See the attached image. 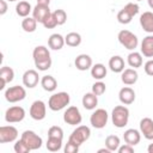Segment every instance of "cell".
<instances>
[{
  "mask_svg": "<svg viewBox=\"0 0 153 153\" xmlns=\"http://www.w3.org/2000/svg\"><path fill=\"white\" fill-rule=\"evenodd\" d=\"M32 57H33V62L35 66L38 71L41 72H45L51 67V57H50V53L48 50L47 47L44 45H37L33 51H32Z\"/></svg>",
  "mask_w": 153,
  "mask_h": 153,
  "instance_id": "6da1fadb",
  "label": "cell"
},
{
  "mask_svg": "<svg viewBox=\"0 0 153 153\" xmlns=\"http://www.w3.org/2000/svg\"><path fill=\"white\" fill-rule=\"evenodd\" d=\"M111 121L116 128H124L129 121V109L123 105H116L111 111Z\"/></svg>",
  "mask_w": 153,
  "mask_h": 153,
  "instance_id": "7a4b0ae2",
  "label": "cell"
},
{
  "mask_svg": "<svg viewBox=\"0 0 153 153\" xmlns=\"http://www.w3.org/2000/svg\"><path fill=\"white\" fill-rule=\"evenodd\" d=\"M71 102V97L67 92H57L50 96L49 100H48V108L53 111H60L62 109H65Z\"/></svg>",
  "mask_w": 153,
  "mask_h": 153,
  "instance_id": "3957f363",
  "label": "cell"
},
{
  "mask_svg": "<svg viewBox=\"0 0 153 153\" xmlns=\"http://www.w3.org/2000/svg\"><path fill=\"white\" fill-rule=\"evenodd\" d=\"M90 136H91V129L87 126H78L69 135L68 141L80 147L85 141L90 139Z\"/></svg>",
  "mask_w": 153,
  "mask_h": 153,
  "instance_id": "277c9868",
  "label": "cell"
},
{
  "mask_svg": "<svg viewBox=\"0 0 153 153\" xmlns=\"http://www.w3.org/2000/svg\"><path fill=\"white\" fill-rule=\"evenodd\" d=\"M117 39L118 42L128 50H135V48L139 44V39L136 37V35H134L131 31L129 30H121L117 35Z\"/></svg>",
  "mask_w": 153,
  "mask_h": 153,
  "instance_id": "5b68a950",
  "label": "cell"
},
{
  "mask_svg": "<svg viewBox=\"0 0 153 153\" xmlns=\"http://www.w3.org/2000/svg\"><path fill=\"white\" fill-rule=\"evenodd\" d=\"M4 96H5V99L8 103H18V102L25 99L26 90L24 88V86H19V85L11 86V87L6 88Z\"/></svg>",
  "mask_w": 153,
  "mask_h": 153,
  "instance_id": "8992f818",
  "label": "cell"
},
{
  "mask_svg": "<svg viewBox=\"0 0 153 153\" xmlns=\"http://www.w3.org/2000/svg\"><path fill=\"white\" fill-rule=\"evenodd\" d=\"M109 121V114L105 109H96L90 116V123L96 129H103Z\"/></svg>",
  "mask_w": 153,
  "mask_h": 153,
  "instance_id": "52a82bcc",
  "label": "cell"
},
{
  "mask_svg": "<svg viewBox=\"0 0 153 153\" xmlns=\"http://www.w3.org/2000/svg\"><path fill=\"white\" fill-rule=\"evenodd\" d=\"M20 139L29 146V148L31 151L39 149L42 147V143H43L42 137L38 134H36L33 130H25V131H23Z\"/></svg>",
  "mask_w": 153,
  "mask_h": 153,
  "instance_id": "ba28073f",
  "label": "cell"
},
{
  "mask_svg": "<svg viewBox=\"0 0 153 153\" xmlns=\"http://www.w3.org/2000/svg\"><path fill=\"white\" fill-rule=\"evenodd\" d=\"M25 118V110L23 106L13 105L10 106L5 112V121L7 123H18Z\"/></svg>",
  "mask_w": 153,
  "mask_h": 153,
  "instance_id": "9c48e42d",
  "label": "cell"
},
{
  "mask_svg": "<svg viewBox=\"0 0 153 153\" xmlns=\"http://www.w3.org/2000/svg\"><path fill=\"white\" fill-rule=\"evenodd\" d=\"M63 121L69 126H79L82 121L80 110L74 105L68 106L63 112Z\"/></svg>",
  "mask_w": 153,
  "mask_h": 153,
  "instance_id": "30bf717a",
  "label": "cell"
},
{
  "mask_svg": "<svg viewBox=\"0 0 153 153\" xmlns=\"http://www.w3.org/2000/svg\"><path fill=\"white\" fill-rule=\"evenodd\" d=\"M30 117L35 121H42L47 115V105L43 100H35L30 106Z\"/></svg>",
  "mask_w": 153,
  "mask_h": 153,
  "instance_id": "8fae6325",
  "label": "cell"
},
{
  "mask_svg": "<svg viewBox=\"0 0 153 153\" xmlns=\"http://www.w3.org/2000/svg\"><path fill=\"white\" fill-rule=\"evenodd\" d=\"M18 130L13 126H1L0 127V143H8L17 141Z\"/></svg>",
  "mask_w": 153,
  "mask_h": 153,
  "instance_id": "7c38bea8",
  "label": "cell"
},
{
  "mask_svg": "<svg viewBox=\"0 0 153 153\" xmlns=\"http://www.w3.org/2000/svg\"><path fill=\"white\" fill-rule=\"evenodd\" d=\"M38 82H41L38 72L35 69H27L24 72L23 74V85L27 88H33L38 85Z\"/></svg>",
  "mask_w": 153,
  "mask_h": 153,
  "instance_id": "4fadbf2b",
  "label": "cell"
},
{
  "mask_svg": "<svg viewBox=\"0 0 153 153\" xmlns=\"http://www.w3.org/2000/svg\"><path fill=\"white\" fill-rule=\"evenodd\" d=\"M118 99H120V102L122 104L130 105L135 100V91L129 86H124L118 92Z\"/></svg>",
  "mask_w": 153,
  "mask_h": 153,
  "instance_id": "5bb4252c",
  "label": "cell"
},
{
  "mask_svg": "<svg viewBox=\"0 0 153 153\" xmlns=\"http://www.w3.org/2000/svg\"><path fill=\"white\" fill-rule=\"evenodd\" d=\"M140 133L147 140H153V120L149 117H143L140 121Z\"/></svg>",
  "mask_w": 153,
  "mask_h": 153,
  "instance_id": "9a60e30c",
  "label": "cell"
},
{
  "mask_svg": "<svg viewBox=\"0 0 153 153\" xmlns=\"http://www.w3.org/2000/svg\"><path fill=\"white\" fill-rule=\"evenodd\" d=\"M74 65L76 67V69L79 71H87V69H91V67L93 66L92 65V57L87 54H80L75 57L74 60Z\"/></svg>",
  "mask_w": 153,
  "mask_h": 153,
  "instance_id": "2e32d148",
  "label": "cell"
},
{
  "mask_svg": "<svg viewBox=\"0 0 153 153\" xmlns=\"http://www.w3.org/2000/svg\"><path fill=\"white\" fill-rule=\"evenodd\" d=\"M50 13H51V11H50L49 6H45V5H38L37 4L32 10V17L37 20V23H41V24L44 22V19Z\"/></svg>",
  "mask_w": 153,
  "mask_h": 153,
  "instance_id": "e0dca14e",
  "label": "cell"
},
{
  "mask_svg": "<svg viewBox=\"0 0 153 153\" xmlns=\"http://www.w3.org/2000/svg\"><path fill=\"white\" fill-rule=\"evenodd\" d=\"M137 79H139V74H137L135 68H126L121 73V80L127 86L134 85L137 81Z\"/></svg>",
  "mask_w": 153,
  "mask_h": 153,
  "instance_id": "ac0fdd59",
  "label": "cell"
},
{
  "mask_svg": "<svg viewBox=\"0 0 153 153\" xmlns=\"http://www.w3.org/2000/svg\"><path fill=\"white\" fill-rule=\"evenodd\" d=\"M123 139H124V142L126 143H128L130 146H136L141 141V133L137 129L130 128V129H127L124 131Z\"/></svg>",
  "mask_w": 153,
  "mask_h": 153,
  "instance_id": "d6986e66",
  "label": "cell"
},
{
  "mask_svg": "<svg viewBox=\"0 0 153 153\" xmlns=\"http://www.w3.org/2000/svg\"><path fill=\"white\" fill-rule=\"evenodd\" d=\"M140 25L147 33H153V12H143L140 16Z\"/></svg>",
  "mask_w": 153,
  "mask_h": 153,
  "instance_id": "ffe728a7",
  "label": "cell"
},
{
  "mask_svg": "<svg viewBox=\"0 0 153 153\" xmlns=\"http://www.w3.org/2000/svg\"><path fill=\"white\" fill-rule=\"evenodd\" d=\"M140 50H141V54L145 57H149V59L153 57V35L152 33L147 35L142 39Z\"/></svg>",
  "mask_w": 153,
  "mask_h": 153,
  "instance_id": "44dd1931",
  "label": "cell"
},
{
  "mask_svg": "<svg viewBox=\"0 0 153 153\" xmlns=\"http://www.w3.org/2000/svg\"><path fill=\"white\" fill-rule=\"evenodd\" d=\"M81 103H82V106L86 110H94L96 106L98 105V96H96L92 91L87 92L82 96Z\"/></svg>",
  "mask_w": 153,
  "mask_h": 153,
  "instance_id": "7402d4cb",
  "label": "cell"
},
{
  "mask_svg": "<svg viewBox=\"0 0 153 153\" xmlns=\"http://www.w3.org/2000/svg\"><path fill=\"white\" fill-rule=\"evenodd\" d=\"M0 79H1L0 88L2 90L6 86V84L11 82L14 79V71H13V68H11L8 66H2L0 68Z\"/></svg>",
  "mask_w": 153,
  "mask_h": 153,
  "instance_id": "603a6c76",
  "label": "cell"
},
{
  "mask_svg": "<svg viewBox=\"0 0 153 153\" xmlns=\"http://www.w3.org/2000/svg\"><path fill=\"white\" fill-rule=\"evenodd\" d=\"M65 44H66L65 37L62 35H60V33H53L48 38V45L53 50H60V49L63 48Z\"/></svg>",
  "mask_w": 153,
  "mask_h": 153,
  "instance_id": "cb8c5ba5",
  "label": "cell"
},
{
  "mask_svg": "<svg viewBox=\"0 0 153 153\" xmlns=\"http://www.w3.org/2000/svg\"><path fill=\"white\" fill-rule=\"evenodd\" d=\"M109 68L114 73H122L124 71V60L118 55H115V56L110 57Z\"/></svg>",
  "mask_w": 153,
  "mask_h": 153,
  "instance_id": "d4e9b609",
  "label": "cell"
},
{
  "mask_svg": "<svg viewBox=\"0 0 153 153\" xmlns=\"http://www.w3.org/2000/svg\"><path fill=\"white\" fill-rule=\"evenodd\" d=\"M41 86L47 92H54L57 87V81L53 75H43L41 78Z\"/></svg>",
  "mask_w": 153,
  "mask_h": 153,
  "instance_id": "484cf974",
  "label": "cell"
},
{
  "mask_svg": "<svg viewBox=\"0 0 153 153\" xmlns=\"http://www.w3.org/2000/svg\"><path fill=\"white\" fill-rule=\"evenodd\" d=\"M127 63L131 67V68H139L142 66L143 60H142V54L139 51L133 50L131 53H129V55L127 56Z\"/></svg>",
  "mask_w": 153,
  "mask_h": 153,
  "instance_id": "4316f807",
  "label": "cell"
},
{
  "mask_svg": "<svg viewBox=\"0 0 153 153\" xmlns=\"http://www.w3.org/2000/svg\"><path fill=\"white\" fill-rule=\"evenodd\" d=\"M106 67L103 63H96L91 67V76L96 80H102L106 76Z\"/></svg>",
  "mask_w": 153,
  "mask_h": 153,
  "instance_id": "83f0119b",
  "label": "cell"
},
{
  "mask_svg": "<svg viewBox=\"0 0 153 153\" xmlns=\"http://www.w3.org/2000/svg\"><path fill=\"white\" fill-rule=\"evenodd\" d=\"M32 7L30 5V2L27 1H19L17 5H16V13L22 17V18H26L29 17V14L32 12Z\"/></svg>",
  "mask_w": 153,
  "mask_h": 153,
  "instance_id": "f1b7e54d",
  "label": "cell"
},
{
  "mask_svg": "<svg viewBox=\"0 0 153 153\" xmlns=\"http://www.w3.org/2000/svg\"><path fill=\"white\" fill-rule=\"evenodd\" d=\"M65 42L68 47H72V48H75V47H79L81 44V36L80 33L78 32H69L65 36Z\"/></svg>",
  "mask_w": 153,
  "mask_h": 153,
  "instance_id": "f546056e",
  "label": "cell"
},
{
  "mask_svg": "<svg viewBox=\"0 0 153 153\" xmlns=\"http://www.w3.org/2000/svg\"><path fill=\"white\" fill-rule=\"evenodd\" d=\"M22 29L25 32H35L37 29V20L33 17H26L22 20Z\"/></svg>",
  "mask_w": 153,
  "mask_h": 153,
  "instance_id": "4dcf8cb0",
  "label": "cell"
},
{
  "mask_svg": "<svg viewBox=\"0 0 153 153\" xmlns=\"http://www.w3.org/2000/svg\"><path fill=\"white\" fill-rule=\"evenodd\" d=\"M121 146V140L117 135H109L105 139V147L110 149V152H116Z\"/></svg>",
  "mask_w": 153,
  "mask_h": 153,
  "instance_id": "1f68e13d",
  "label": "cell"
},
{
  "mask_svg": "<svg viewBox=\"0 0 153 153\" xmlns=\"http://www.w3.org/2000/svg\"><path fill=\"white\" fill-rule=\"evenodd\" d=\"M47 149L50 152H59L62 148V139H57V137H49L47 140Z\"/></svg>",
  "mask_w": 153,
  "mask_h": 153,
  "instance_id": "d6a6232c",
  "label": "cell"
},
{
  "mask_svg": "<svg viewBox=\"0 0 153 153\" xmlns=\"http://www.w3.org/2000/svg\"><path fill=\"white\" fill-rule=\"evenodd\" d=\"M133 19V16L123 7L118 13H117V20L120 24H129Z\"/></svg>",
  "mask_w": 153,
  "mask_h": 153,
  "instance_id": "836d02e7",
  "label": "cell"
},
{
  "mask_svg": "<svg viewBox=\"0 0 153 153\" xmlns=\"http://www.w3.org/2000/svg\"><path fill=\"white\" fill-rule=\"evenodd\" d=\"M53 16H54V18H55L57 25H63V24L67 22V13H66L63 10H61V8L55 10V11L53 12Z\"/></svg>",
  "mask_w": 153,
  "mask_h": 153,
  "instance_id": "e575fe53",
  "label": "cell"
},
{
  "mask_svg": "<svg viewBox=\"0 0 153 153\" xmlns=\"http://www.w3.org/2000/svg\"><path fill=\"white\" fill-rule=\"evenodd\" d=\"M48 136L49 137H57V139L63 140V130L59 126H51L48 129Z\"/></svg>",
  "mask_w": 153,
  "mask_h": 153,
  "instance_id": "d590c367",
  "label": "cell"
},
{
  "mask_svg": "<svg viewBox=\"0 0 153 153\" xmlns=\"http://www.w3.org/2000/svg\"><path fill=\"white\" fill-rule=\"evenodd\" d=\"M13 149H14L16 153H29V152L31 151V149L29 148V146H27L22 139H19V140L16 141V143H14V146H13Z\"/></svg>",
  "mask_w": 153,
  "mask_h": 153,
  "instance_id": "8d00e7d4",
  "label": "cell"
},
{
  "mask_svg": "<svg viewBox=\"0 0 153 153\" xmlns=\"http://www.w3.org/2000/svg\"><path fill=\"white\" fill-rule=\"evenodd\" d=\"M105 90H106L105 84H104L102 80H98V81H96V82L92 85V90H91V91H92L96 96H102V94H104Z\"/></svg>",
  "mask_w": 153,
  "mask_h": 153,
  "instance_id": "74e56055",
  "label": "cell"
},
{
  "mask_svg": "<svg viewBox=\"0 0 153 153\" xmlns=\"http://www.w3.org/2000/svg\"><path fill=\"white\" fill-rule=\"evenodd\" d=\"M42 25H43L45 29H54L55 26H57V23H56L54 16H53V12L44 19V22L42 23Z\"/></svg>",
  "mask_w": 153,
  "mask_h": 153,
  "instance_id": "f35d334b",
  "label": "cell"
},
{
  "mask_svg": "<svg viewBox=\"0 0 153 153\" xmlns=\"http://www.w3.org/2000/svg\"><path fill=\"white\" fill-rule=\"evenodd\" d=\"M124 8H126L133 17H135V16L139 13V10H140L139 5H137V4H134V2H128V4L124 6Z\"/></svg>",
  "mask_w": 153,
  "mask_h": 153,
  "instance_id": "ab89813d",
  "label": "cell"
},
{
  "mask_svg": "<svg viewBox=\"0 0 153 153\" xmlns=\"http://www.w3.org/2000/svg\"><path fill=\"white\" fill-rule=\"evenodd\" d=\"M63 151H65V153H76V152L79 151V146H76V145H74V143L67 141V143H66Z\"/></svg>",
  "mask_w": 153,
  "mask_h": 153,
  "instance_id": "60d3db41",
  "label": "cell"
},
{
  "mask_svg": "<svg viewBox=\"0 0 153 153\" xmlns=\"http://www.w3.org/2000/svg\"><path fill=\"white\" fill-rule=\"evenodd\" d=\"M143 69H145V73L149 76H153V59H149L145 66H143Z\"/></svg>",
  "mask_w": 153,
  "mask_h": 153,
  "instance_id": "b9f144b4",
  "label": "cell"
},
{
  "mask_svg": "<svg viewBox=\"0 0 153 153\" xmlns=\"http://www.w3.org/2000/svg\"><path fill=\"white\" fill-rule=\"evenodd\" d=\"M118 153H134V146H130L128 143H124L122 146L118 147L117 149Z\"/></svg>",
  "mask_w": 153,
  "mask_h": 153,
  "instance_id": "7bdbcfd3",
  "label": "cell"
},
{
  "mask_svg": "<svg viewBox=\"0 0 153 153\" xmlns=\"http://www.w3.org/2000/svg\"><path fill=\"white\" fill-rule=\"evenodd\" d=\"M7 12V2L6 0H0V14L4 16Z\"/></svg>",
  "mask_w": 153,
  "mask_h": 153,
  "instance_id": "ee69618b",
  "label": "cell"
},
{
  "mask_svg": "<svg viewBox=\"0 0 153 153\" xmlns=\"http://www.w3.org/2000/svg\"><path fill=\"white\" fill-rule=\"evenodd\" d=\"M37 4H38V5H45V6H49L50 0H37Z\"/></svg>",
  "mask_w": 153,
  "mask_h": 153,
  "instance_id": "f6af8a7d",
  "label": "cell"
},
{
  "mask_svg": "<svg viewBox=\"0 0 153 153\" xmlns=\"http://www.w3.org/2000/svg\"><path fill=\"white\" fill-rule=\"evenodd\" d=\"M110 153V149L109 148H106V147H104V148H99L98 149V153Z\"/></svg>",
  "mask_w": 153,
  "mask_h": 153,
  "instance_id": "bcb514c9",
  "label": "cell"
},
{
  "mask_svg": "<svg viewBox=\"0 0 153 153\" xmlns=\"http://www.w3.org/2000/svg\"><path fill=\"white\" fill-rule=\"evenodd\" d=\"M147 152H148V153H153V143H149V145H148Z\"/></svg>",
  "mask_w": 153,
  "mask_h": 153,
  "instance_id": "7dc6e473",
  "label": "cell"
},
{
  "mask_svg": "<svg viewBox=\"0 0 153 153\" xmlns=\"http://www.w3.org/2000/svg\"><path fill=\"white\" fill-rule=\"evenodd\" d=\"M147 2H148V6L153 10V0H147Z\"/></svg>",
  "mask_w": 153,
  "mask_h": 153,
  "instance_id": "c3c4849f",
  "label": "cell"
},
{
  "mask_svg": "<svg viewBox=\"0 0 153 153\" xmlns=\"http://www.w3.org/2000/svg\"><path fill=\"white\" fill-rule=\"evenodd\" d=\"M7 1H11V2H13V1H17V0H7Z\"/></svg>",
  "mask_w": 153,
  "mask_h": 153,
  "instance_id": "681fc988",
  "label": "cell"
},
{
  "mask_svg": "<svg viewBox=\"0 0 153 153\" xmlns=\"http://www.w3.org/2000/svg\"><path fill=\"white\" fill-rule=\"evenodd\" d=\"M135 1H142V0H135Z\"/></svg>",
  "mask_w": 153,
  "mask_h": 153,
  "instance_id": "f907efd6",
  "label": "cell"
}]
</instances>
